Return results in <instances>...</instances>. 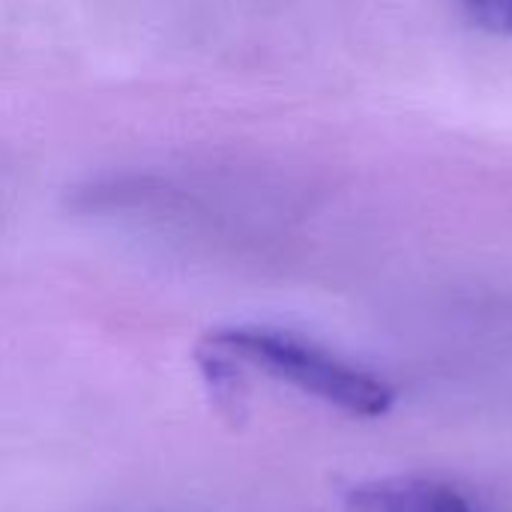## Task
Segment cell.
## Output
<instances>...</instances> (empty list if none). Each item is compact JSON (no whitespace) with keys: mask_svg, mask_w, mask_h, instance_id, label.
Listing matches in <instances>:
<instances>
[{"mask_svg":"<svg viewBox=\"0 0 512 512\" xmlns=\"http://www.w3.org/2000/svg\"><path fill=\"white\" fill-rule=\"evenodd\" d=\"M462 3L483 30L512 36V0H462Z\"/></svg>","mask_w":512,"mask_h":512,"instance_id":"cell-3","label":"cell"},{"mask_svg":"<svg viewBox=\"0 0 512 512\" xmlns=\"http://www.w3.org/2000/svg\"><path fill=\"white\" fill-rule=\"evenodd\" d=\"M237 366L258 369L261 375L282 381L342 414L375 420L384 417L396 393L378 375L336 357L333 351L270 327H219L204 339Z\"/></svg>","mask_w":512,"mask_h":512,"instance_id":"cell-1","label":"cell"},{"mask_svg":"<svg viewBox=\"0 0 512 512\" xmlns=\"http://www.w3.org/2000/svg\"><path fill=\"white\" fill-rule=\"evenodd\" d=\"M345 512H474V507L447 483L426 477H390L351 489Z\"/></svg>","mask_w":512,"mask_h":512,"instance_id":"cell-2","label":"cell"}]
</instances>
